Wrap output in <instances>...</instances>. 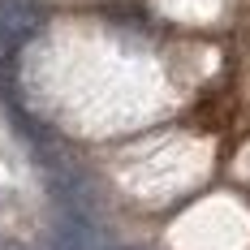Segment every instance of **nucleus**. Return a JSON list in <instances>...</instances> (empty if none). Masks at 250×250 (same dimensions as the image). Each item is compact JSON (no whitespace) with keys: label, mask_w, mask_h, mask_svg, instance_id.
<instances>
[{"label":"nucleus","mask_w":250,"mask_h":250,"mask_svg":"<svg viewBox=\"0 0 250 250\" xmlns=\"http://www.w3.org/2000/svg\"><path fill=\"white\" fill-rule=\"evenodd\" d=\"M39 168H43V181H48V190H52V199H56L61 211L95 216V186H91L86 168L74 155H65L61 147H43L39 151Z\"/></svg>","instance_id":"obj_1"},{"label":"nucleus","mask_w":250,"mask_h":250,"mask_svg":"<svg viewBox=\"0 0 250 250\" xmlns=\"http://www.w3.org/2000/svg\"><path fill=\"white\" fill-rule=\"evenodd\" d=\"M35 26V13L22 0H0V52H9L13 43H22Z\"/></svg>","instance_id":"obj_2"},{"label":"nucleus","mask_w":250,"mask_h":250,"mask_svg":"<svg viewBox=\"0 0 250 250\" xmlns=\"http://www.w3.org/2000/svg\"><path fill=\"white\" fill-rule=\"evenodd\" d=\"M104 250H129V246H104Z\"/></svg>","instance_id":"obj_3"}]
</instances>
